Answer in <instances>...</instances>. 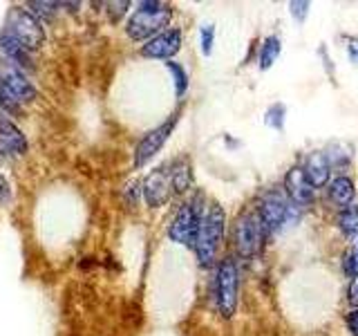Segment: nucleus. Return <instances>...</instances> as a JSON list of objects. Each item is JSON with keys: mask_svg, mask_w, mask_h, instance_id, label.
I'll return each instance as SVG.
<instances>
[{"mask_svg": "<svg viewBox=\"0 0 358 336\" xmlns=\"http://www.w3.org/2000/svg\"><path fill=\"white\" fill-rule=\"evenodd\" d=\"M215 25L213 23H204L200 25V52L202 56H211L213 54V45H215Z\"/></svg>", "mask_w": 358, "mask_h": 336, "instance_id": "4be33fe9", "label": "nucleus"}, {"mask_svg": "<svg viewBox=\"0 0 358 336\" xmlns=\"http://www.w3.org/2000/svg\"><path fill=\"white\" fill-rule=\"evenodd\" d=\"M255 208H258V215L269 235H276L283 231L285 226L296 224L302 215V208L296 206L294 202L287 197L285 189L264 191Z\"/></svg>", "mask_w": 358, "mask_h": 336, "instance_id": "7ed1b4c3", "label": "nucleus"}, {"mask_svg": "<svg viewBox=\"0 0 358 336\" xmlns=\"http://www.w3.org/2000/svg\"><path fill=\"white\" fill-rule=\"evenodd\" d=\"M226 229V211L219 204H211L206 213L202 217L198 242H195V256H198V265L202 269L217 267V254L224 240Z\"/></svg>", "mask_w": 358, "mask_h": 336, "instance_id": "f257e3e1", "label": "nucleus"}, {"mask_svg": "<svg viewBox=\"0 0 358 336\" xmlns=\"http://www.w3.org/2000/svg\"><path fill=\"white\" fill-rule=\"evenodd\" d=\"M269 233L258 215V208H246L233 226V247L242 260H251L262 251Z\"/></svg>", "mask_w": 358, "mask_h": 336, "instance_id": "423d86ee", "label": "nucleus"}, {"mask_svg": "<svg viewBox=\"0 0 358 336\" xmlns=\"http://www.w3.org/2000/svg\"><path fill=\"white\" fill-rule=\"evenodd\" d=\"M10 200H12V189L10 184H7V180L0 175V204H7Z\"/></svg>", "mask_w": 358, "mask_h": 336, "instance_id": "bb28decb", "label": "nucleus"}, {"mask_svg": "<svg viewBox=\"0 0 358 336\" xmlns=\"http://www.w3.org/2000/svg\"><path fill=\"white\" fill-rule=\"evenodd\" d=\"M168 173H170V182H173V191L175 193H189L193 187V166L189 159L179 157L173 164H168Z\"/></svg>", "mask_w": 358, "mask_h": 336, "instance_id": "2eb2a0df", "label": "nucleus"}, {"mask_svg": "<svg viewBox=\"0 0 358 336\" xmlns=\"http://www.w3.org/2000/svg\"><path fill=\"white\" fill-rule=\"evenodd\" d=\"M325 155L338 175H345V168H349V164H352V148L343 144V141H331L325 148Z\"/></svg>", "mask_w": 358, "mask_h": 336, "instance_id": "a211bd4d", "label": "nucleus"}, {"mask_svg": "<svg viewBox=\"0 0 358 336\" xmlns=\"http://www.w3.org/2000/svg\"><path fill=\"white\" fill-rule=\"evenodd\" d=\"M175 123H177V115H173L168 121L159 123L157 128H152L150 132L143 134V137L139 139L137 148H134V166L137 168L146 166L150 159L164 148V144L170 139V134H173V130H175Z\"/></svg>", "mask_w": 358, "mask_h": 336, "instance_id": "1a4fd4ad", "label": "nucleus"}, {"mask_svg": "<svg viewBox=\"0 0 358 336\" xmlns=\"http://www.w3.org/2000/svg\"><path fill=\"white\" fill-rule=\"evenodd\" d=\"M347 302L352 305V309L358 307V274L352 278V283H349V289H347Z\"/></svg>", "mask_w": 358, "mask_h": 336, "instance_id": "393cba45", "label": "nucleus"}, {"mask_svg": "<svg viewBox=\"0 0 358 336\" xmlns=\"http://www.w3.org/2000/svg\"><path fill=\"white\" fill-rule=\"evenodd\" d=\"M280 54H283V40L276 34H269L267 38L262 40L260 45V58H258V67L262 72H267L269 67H274L278 63Z\"/></svg>", "mask_w": 358, "mask_h": 336, "instance_id": "f3484780", "label": "nucleus"}, {"mask_svg": "<svg viewBox=\"0 0 358 336\" xmlns=\"http://www.w3.org/2000/svg\"><path fill=\"white\" fill-rule=\"evenodd\" d=\"M36 97L34 86L21 74L19 67H3L0 70V101L5 108H14Z\"/></svg>", "mask_w": 358, "mask_h": 336, "instance_id": "6e6552de", "label": "nucleus"}, {"mask_svg": "<svg viewBox=\"0 0 358 336\" xmlns=\"http://www.w3.org/2000/svg\"><path fill=\"white\" fill-rule=\"evenodd\" d=\"M345 325H347V330L352 336H358V307L352 309L347 316H345Z\"/></svg>", "mask_w": 358, "mask_h": 336, "instance_id": "a878e982", "label": "nucleus"}, {"mask_svg": "<svg viewBox=\"0 0 358 336\" xmlns=\"http://www.w3.org/2000/svg\"><path fill=\"white\" fill-rule=\"evenodd\" d=\"M285 121H287V108H285V104H274V106L267 108V112H264V123H267L269 128L283 132L285 130Z\"/></svg>", "mask_w": 358, "mask_h": 336, "instance_id": "412c9836", "label": "nucleus"}, {"mask_svg": "<svg viewBox=\"0 0 358 336\" xmlns=\"http://www.w3.org/2000/svg\"><path fill=\"white\" fill-rule=\"evenodd\" d=\"M336 226L345 238H358V204L340 208L336 213Z\"/></svg>", "mask_w": 358, "mask_h": 336, "instance_id": "6ab92c4d", "label": "nucleus"}, {"mask_svg": "<svg viewBox=\"0 0 358 336\" xmlns=\"http://www.w3.org/2000/svg\"><path fill=\"white\" fill-rule=\"evenodd\" d=\"M204 213H206V208H204V193L198 191L191 200H186L184 204L177 208L173 222L168 226V238L182 247L195 249Z\"/></svg>", "mask_w": 358, "mask_h": 336, "instance_id": "39448f33", "label": "nucleus"}, {"mask_svg": "<svg viewBox=\"0 0 358 336\" xmlns=\"http://www.w3.org/2000/svg\"><path fill=\"white\" fill-rule=\"evenodd\" d=\"M354 254H356V258H358V238H356V247H354Z\"/></svg>", "mask_w": 358, "mask_h": 336, "instance_id": "cd10ccee", "label": "nucleus"}, {"mask_svg": "<svg viewBox=\"0 0 358 336\" xmlns=\"http://www.w3.org/2000/svg\"><path fill=\"white\" fill-rule=\"evenodd\" d=\"M0 141L7 146L10 153H16L21 155L25 153V148H27V141H25V134L16 128L14 121H10L7 117L0 112Z\"/></svg>", "mask_w": 358, "mask_h": 336, "instance_id": "dca6fc26", "label": "nucleus"}, {"mask_svg": "<svg viewBox=\"0 0 358 336\" xmlns=\"http://www.w3.org/2000/svg\"><path fill=\"white\" fill-rule=\"evenodd\" d=\"M340 267H343V272H345L347 276H352V278L358 274V258H356V254H354V249L345 251V254H343V263H340Z\"/></svg>", "mask_w": 358, "mask_h": 336, "instance_id": "b1692460", "label": "nucleus"}, {"mask_svg": "<svg viewBox=\"0 0 358 336\" xmlns=\"http://www.w3.org/2000/svg\"><path fill=\"white\" fill-rule=\"evenodd\" d=\"M211 296L215 302V309L224 316L231 318L237 312V302H240V269H237L233 258L219 260L213 276Z\"/></svg>", "mask_w": 358, "mask_h": 336, "instance_id": "20e7f679", "label": "nucleus"}, {"mask_svg": "<svg viewBox=\"0 0 358 336\" xmlns=\"http://www.w3.org/2000/svg\"><path fill=\"white\" fill-rule=\"evenodd\" d=\"M0 38H7L12 43L25 47L27 52L36 49L45 40V32H43L38 19L27 10H14L10 19L5 23V29L0 34Z\"/></svg>", "mask_w": 358, "mask_h": 336, "instance_id": "0eeeda50", "label": "nucleus"}, {"mask_svg": "<svg viewBox=\"0 0 358 336\" xmlns=\"http://www.w3.org/2000/svg\"><path fill=\"white\" fill-rule=\"evenodd\" d=\"M184 45V32L179 27H168L166 32L157 34L148 43L141 45V56L157 58V61H173V56L179 54Z\"/></svg>", "mask_w": 358, "mask_h": 336, "instance_id": "9b49d317", "label": "nucleus"}, {"mask_svg": "<svg viewBox=\"0 0 358 336\" xmlns=\"http://www.w3.org/2000/svg\"><path fill=\"white\" fill-rule=\"evenodd\" d=\"M173 19V7L159 0H143L137 5V10L126 23V34L132 40H143L148 43L157 34L166 32V25Z\"/></svg>", "mask_w": 358, "mask_h": 336, "instance_id": "f03ea898", "label": "nucleus"}, {"mask_svg": "<svg viewBox=\"0 0 358 336\" xmlns=\"http://www.w3.org/2000/svg\"><path fill=\"white\" fill-rule=\"evenodd\" d=\"M327 200H329V204H334L338 208V211L356 204L354 180L349 178V175H336V178H331V182L327 184Z\"/></svg>", "mask_w": 358, "mask_h": 336, "instance_id": "4468645a", "label": "nucleus"}, {"mask_svg": "<svg viewBox=\"0 0 358 336\" xmlns=\"http://www.w3.org/2000/svg\"><path fill=\"white\" fill-rule=\"evenodd\" d=\"M283 189L287 193V197L294 202L296 206L307 208L316 204V189L311 187L309 180L305 178L302 166H291L283 180Z\"/></svg>", "mask_w": 358, "mask_h": 336, "instance_id": "f8f14e48", "label": "nucleus"}, {"mask_svg": "<svg viewBox=\"0 0 358 336\" xmlns=\"http://www.w3.org/2000/svg\"><path fill=\"white\" fill-rule=\"evenodd\" d=\"M309 10H311V3H307V0H294V3H289V14H291V19H296L298 25H302L307 21Z\"/></svg>", "mask_w": 358, "mask_h": 336, "instance_id": "5701e85b", "label": "nucleus"}, {"mask_svg": "<svg viewBox=\"0 0 358 336\" xmlns=\"http://www.w3.org/2000/svg\"><path fill=\"white\" fill-rule=\"evenodd\" d=\"M302 173L316 191L327 189V184L331 182V173H334V168H331L325 150H311V153L307 155L305 162H302Z\"/></svg>", "mask_w": 358, "mask_h": 336, "instance_id": "ddd939ff", "label": "nucleus"}, {"mask_svg": "<svg viewBox=\"0 0 358 336\" xmlns=\"http://www.w3.org/2000/svg\"><path fill=\"white\" fill-rule=\"evenodd\" d=\"M173 193L175 191H173V182H170L168 166H161V168H155V171H150L141 184L143 202H146L150 208L166 206L170 197H173Z\"/></svg>", "mask_w": 358, "mask_h": 336, "instance_id": "9d476101", "label": "nucleus"}, {"mask_svg": "<svg viewBox=\"0 0 358 336\" xmlns=\"http://www.w3.org/2000/svg\"><path fill=\"white\" fill-rule=\"evenodd\" d=\"M166 70L173 74V83H175V97L182 101L186 97V92H189V86H191V77H189V70L177 63V61H166Z\"/></svg>", "mask_w": 358, "mask_h": 336, "instance_id": "aec40b11", "label": "nucleus"}]
</instances>
